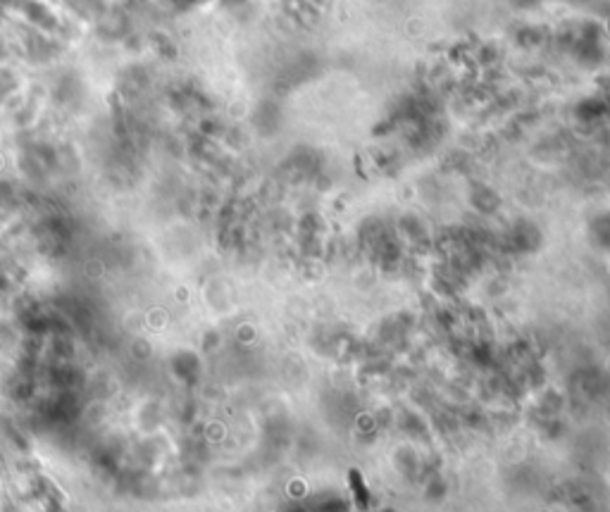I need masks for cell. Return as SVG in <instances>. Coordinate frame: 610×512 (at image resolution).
I'll return each mask as SVG.
<instances>
[{
	"label": "cell",
	"mask_w": 610,
	"mask_h": 512,
	"mask_svg": "<svg viewBox=\"0 0 610 512\" xmlns=\"http://www.w3.org/2000/svg\"><path fill=\"white\" fill-rule=\"evenodd\" d=\"M351 486L355 488V493H358L360 505H367V493H365V488H363V484H360V474L358 472H351Z\"/></svg>",
	"instance_id": "cell-1"
}]
</instances>
